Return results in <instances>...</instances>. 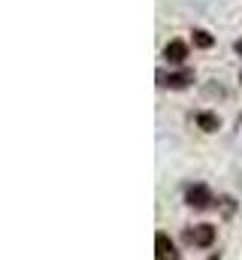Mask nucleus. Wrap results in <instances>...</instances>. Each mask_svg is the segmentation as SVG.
Masks as SVG:
<instances>
[{
  "instance_id": "nucleus-4",
  "label": "nucleus",
  "mask_w": 242,
  "mask_h": 260,
  "mask_svg": "<svg viewBox=\"0 0 242 260\" xmlns=\"http://www.w3.org/2000/svg\"><path fill=\"white\" fill-rule=\"evenodd\" d=\"M164 58H167L170 64H182V61L188 58V46H185L182 40H173V43H167V49H164Z\"/></svg>"
},
{
  "instance_id": "nucleus-3",
  "label": "nucleus",
  "mask_w": 242,
  "mask_h": 260,
  "mask_svg": "<svg viewBox=\"0 0 242 260\" xmlns=\"http://www.w3.org/2000/svg\"><path fill=\"white\" fill-rule=\"evenodd\" d=\"M212 239H215V227L212 224H197L194 230H188V242L191 245L206 248V245H212Z\"/></svg>"
},
{
  "instance_id": "nucleus-8",
  "label": "nucleus",
  "mask_w": 242,
  "mask_h": 260,
  "mask_svg": "<svg viewBox=\"0 0 242 260\" xmlns=\"http://www.w3.org/2000/svg\"><path fill=\"white\" fill-rule=\"evenodd\" d=\"M236 49H239V52H242V40H239V43H236Z\"/></svg>"
},
{
  "instance_id": "nucleus-7",
  "label": "nucleus",
  "mask_w": 242,
  "mask_h": 260,
  "mask_svg": "<svg viewBox=\"0 0 242 260\" xmlns=\"http://www.w3.org/2000/svg\"><path fill=\"white\" fill-rule=\"evenodd\" d=\"M194 43H197L200 49H209V46H212V37H209L206 30H194Z\"/></svg>"
},
{
  "instance_id": "nucleus-5",
  "label": "nucleus",
  "mask_w": 242,
  "mask_h": 260,
  "mask_svg": "<svg viewBox=\"0 0 242 260\" xmlns=\"http://www.w3.org/2000/svg\"><path fill=\"white\" fill-rule=\"evenodd\" d=\"M197 124L206 130V133H212V130H218V118L209 115V112H200V115H197Z\"/></svg>"
},
{
  "instance_id": "nucleus-2",
  "label": "nucleus",
  "mask_w": 242,
  "mask_h": 260,
  "mask_svg": "<svg viewBox=\"0 0 242 260\" xmlns=\"http://www.w3.org/2000/svg\"><path fill=\"white\" fill-rule=\"evenodd\" d=\"M155 260H179V251H176V245L167 233L155 236Z\"/></svg>"
},
{
  "instance_id": "nucleus-6",
  "label": "nucleus",
  "mask_w": 242,
  "mask_h": 260,
  "mask_svg": "<svg viewBox=\"0 0 242 260\" xmlns=\"http://www.w3.org/2000/svg\"><path fill=\"white\" fill-rule=\"evenodd\" d=\"M191 82V73H176V76H170L164 85H170V88H185Z\"/></svg>"
},
{
  "instance_id": "nucleus-1",
  "label": "nucleus",
  "mask_w": 242,
  "mask_h": 260,
  "mask_svg": "<svg viewBox=\"0 0 242 260\" xmlns=\"http://www.w3.org/2000/svg\"><path fill=\"white\" fill-rule=\"evenodd\" d=\"M185 200H188V206H194V209H209V206L215 203L206 185H191V188L185 191Z\"/></svg>"
}]
</instances>
